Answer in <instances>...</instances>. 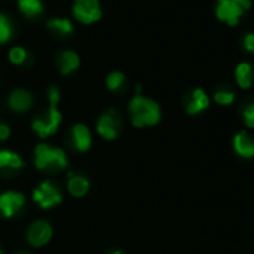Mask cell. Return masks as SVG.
Returning <instances> with one entry per match:
<instances>
[{"instance_id": "6da1fadb", "label": "cell", "mask_w": 254, "mask_h": 254, "mask_svg": "<svg viewBox=\"0 0 254 254\" xmlns=\"http://www.w3.org/2000/svg\"><path fill=\"white\" fill-rule=\"evenodd\" d=\"M132 114V123L136 127H145L157 124L160 120V108L159 105L147 97L136 96L129 105Z\"/></svg>"}, {"instance_id": "7a4b0ae2", "label": "cell", "mask_w": 254, "mask_h": 254, "mask_svg": "<svg viewBox=\"0 0 254 254\" xmlns=\"http://www.w3.org/2000/svg\"><path fill=\"white\" fill-rule=\"evenodd\" d=\"M35 156H36V166L39 169L51 168L53 171H57V169L67 166V157L64 151L59 148H50L45 144H41L36 147Z\"/></svg>"}, {"instance_id": "3957f363", "label": "cell", "mask_w": 254, "mask_h": 254, "mask_svg": "<svg viewBox=\"0 0 254 254\" xmlns=\"http://www.w3.org/2000/svg\"><path fill=\"white\" fill-rule=\"evenodd\" d=\"M62 121V114L56 106H50L48 112L44 117H39L33 121L32 127L33 130L41 136V138H47L51 136L57 132L59 124Z\"/></svg>"}, {"instance_id": "277c9868", "label": "cell", "mask_w": 254, "mask_h": 254, "mask_svg": "<svg viewBox=\"0 0 254 254\" xmlns=\"http://www.w3.org/2000/svg\"><path fill=\"white\" fill-rule=\"evenodd\" d=\"M73 17L84 24H91L99 21L102 17L99 0H75Z\"/></svg>"}, {"instance_id": "5b68a950", "label": "cell", "mask_w": 254, "mask_h": 254, "mask_svg": "<svg viewBox=\"0 0 254 254\" xmlns=\"http://www.w3.org/2000/svg\"><path fill=\"white\" fill-rule=\"evenodd\" d=\"M33 199L42 208H53V206H56V205H59L62 202V194H60L59 189L53 183L44 181L39 186V189H36L33 191Z\"/></svg>"}, {"instance_id": "8992f818", "label": "cell", "mask_w": 254, "mask_h": 254, "mask_svg": "<svg viewBox=\"0 0 254 254\" xmlns=\"http://www.w3.org/2000/svg\"><path fill=\"white\" fill-rule=\"evenodd\" d=\"M121 126L120 117L115 109H109L108 112L102 114L97 121V132L105 139H114L118 133Z\"/></svg>"}, {"instance_id": "52a82bcc", "label": "cell", "mask_w": 254, "mask_h": 254, "mask_svg": "<svg viewBox=\"0 0 254 254\" xmlns=\"http://www.w3.org/2000/svg\"><path fill=\"white\" fill-rule=\"evenodd\" d=\"M244 9L238 5L235 0H218V6L215 9L217 18L226 21L229 26H236L239 17L242 15Z\"/></svg>"}, {"instance_id": "ba28073f", "label": "cell", "mask_w": 254, "mask_h": 254, "mask_svg": "<svg viewBox=\"0 0 254 254\" xmlns=\"http://www.w3.org/2000/svg\"><path fill=\"white\" fill-rule=\"evenodd\" d=\"M53 235L51 226L47 221H36L29 227L27 232V239L30 242V245L33 247H41L44 244H47L50 241Z\"/></svg>"}, {"instance_id": "9c48e42d", "label": "cell", "mask_w": 254, "mask_h": 254, "mask_svg": "<svg viewBox=\"0 0 254 254\" xmlns=\"http://www.w3.org/2000/svg\"><path fill=\"white\" fill-rule=\"evenodd\" d=\"M24 200L26 199L21 193L8 191L0 196V209H2L5 217H12L23 208Z\"/></svg>"}, {"instance_id": "30bf717a", "label": "cell", "mask_w": 254, "mask_h": 254, "mask_svg": "<svg viewBox=\"0 0 254 254\" xmlns=\"http://www.w3.org/2000/svg\"><path fill=\"white\" fill-rule=\"evenodd\" d=\"M233 147L241 157H245V159L254 157V142L245 132H239L233 138Z\"/></svg>"}, {"instance_id": "8fae6325", "label": "cell", "mask_w": 254, "mask_h": 254, "mask_svg": "<svg viewBox=\"0 0 254 254\" xmlns=\"http://www.w3.org/2000/svg\"><path fill=\"white\" fill-rule=\"evenodd\" d=\"M32 105H33V97L26 90H15L9 96V106L12 109H15V111H18V112L30 109Z\"/></svg>"}, {"instance_id": "7c38bea8", "label": "cell", "mask_w": 254, "mask_h": 254, "mask_svg": "<svg viewBox=\"0 0 254 254\" xmlns=\"http://www.w3.org/2000/svg\"><path fill=\"white\" fill-rule=\"evenodd\" d=\"M208 106H209V99H208L206 93L200 88H196L191 94L189 105H187V112L197 114V112H202L203 109H206Z\"/></svg>"}, {"instance_id": "4fadbf2b", "label": "cell", "mask_w": 254, "mask_h": 254, "mask_svg": "<svg viewBox=\"0 0 254 254\" xmlns=\"http://www.w3.org/2000/svg\"><path fill=\"white\" fill-rule=\"evenodd\" d=\"M73 139H75V145L79 151H87L91 145L90 130L84 124H76L73 127Z\"/></svg>"}, {"instance_id": "5bb4252c", "label": "cell", "mask_w": 254, "mask_h": 254, "mask_svg": "<svg viewBox=\"0 0 254 254\" xmlns=\"http://www.w3.org/2000/svg\"><path fill=\"white\" fill-rule=\"evenodd\" d=\"M67 189H69V193L75 197H82L88 193V189H90V183L87 178L84 177H79V175H70V180H69V184H67Z\"/></svg>"}, {"instance_id": "9a60e30c", "label": "cell", "mask_w": 254, "mask_h": 254, "mask_svg": "<svg viewBox=\"0 0 254 254\" xmlns=\"http://www.w3.org/2000/svg\"><path fill=\"white\" fill-rule=\"evenodd\" d=\"M79 66V57L73 51H64L60 54V72L63 75H69Z\"/></svg>"}, {"instance_id": "2e32d148", "label": "cell", "mask_w": 254, "mask_h": 254, "mask_svg": "<svg viewBox=\"0 0 254 254\" xmlns=\"http://www.w3.org/2000/svg\"><path fill=\"white\" fill-rule=\"evenodd\" d=\"M235 76L238 81V85L241 88H250L253 84V69L248 63H239L236 70H235Z\"/></svg>"}, {"instance_id": "e0dca14e", "label": "cell", "mask_w": 254, "mask_h": 254, "mask_svg": "<svg viewBox=\"0 0 254 254\" xmlns=\"http://www.w3.org/2000/svg\"><path fill=\"white\" fill-rule=\"evenodd\" d=\"M18 6H20V11L29 18L38 17L44 11L41 0H18Z\"/></svg>"}, {"instance_id": "ac0fdd59", "label": "cell", "mask_w": 254, "mask_h": 254, "mask_svg": "<svg viewBox=\"0 0 254 254\" xmlns=\"http://www.w3.org/2000/svg\"><path fill=\"white\" fill-rule=\"evenodd\" d=\"M23 160L18 154L11 153V151H0V169L3 168H12V169H20L23 168Z\"/></svg>"}, {"instance_id": "d6986e66", "label": "cell", "mask_w": 254, "mask_h": 254, "mask_svg": "<svg viewBox=\"0 0 254 254\" xmlns=\"http://www.w3.org/2000/svg\"><path fill=\"white\" fill-rule=\"evenodd\" d=\"M47 24L50 29H54L56 32L63 33V35H70L73 32V24L67 18H53Z\"/></svg>"}, {"instance_id": "ffe728a7", "label": "cell", "mask_w": 254, "mask_h": 254, "mask_svg": "<svg viewBox=\"0 0 254 254\" xmlns=\"http://www.w3.org/2000/svg\"><path fill=\"white\" fill-rule=\"evenodd\" d=\"M11 36H12L11 23H9V20L3 14H0V44L8 42L11 39Z\"/></svg>"}, {"instance_id": "44dd1931", "label": "cell", "mask_w": 254, "mask_h": 254, "mask_svg": "<svg viewBox=\"0 0 254 254\" xmlns=\"http://www.w3.org/2000/svg\"><path fill=\"white\" fill-rule=\"evenodd\" d=\"M123 82H124V75L120 72H112L106 78V87L109 90H118L123 85Z\"/></svg>"}, {"instance_id": "7402d4cb", "label": "cell", "mask_w": 254, "mask_h": 254, "mask_svg": "<svg viewBox=\"0 0 254 254\" xmlns=\"http://www.w3.org/2000/svg\"><path fill=\"white\" fill-rule=\"evenodd\" d=\"M26 57H27V53H26V50L21 48V47H14V48L9 51V60H11L12 63H15V64L24 63Z\"/></svg>"}, {"instance_id": "603a6c76", "label": "cell", "mask_w": 254, "mask_h": 254, "mask_svg": "<svg viewBox=\"0 0 254 254\" xmlns=\"http://www.w3.org/2000/svg\"><path fill=\"white\" fill-rule=\"evenodd\" d=\"M214 99L220 105H230L235 100V94L232 91H217L214 94Z\"/></svg>"}, {"instance_id": "cb8c5ba5", "label": "cell", "mask_w": 254, "mask_h": 254, "mask_svg": "<svg viewBox=\"0 0 254 254\" xmlns=\"http://www.w3.org/2000/svg\"><path fill=\"white\" fill-rule=\"evenodd\" d=\"M242 115H244V123L248 127H253V129H254V103H251L250 106H247L244 109Z\"/></svg>"}, {"instance_id": "d4e9b609", "label": "cell", "mask_w": 254, "mask_h": 254, "mask_svg": "<svg viewBox=\"0 0 254 254\" xmlns=\"http://www.w3.org/2000/svg\"><path fill=\"white\" fill-rule=\"evenodd\" d=\"M48 99H50V106H56L57 108V103L60 100V93H59L57 87H51L48 90Z\"/></svg>"}, {"instance_id": "484cf974", "label": "cell", "mask_w": 254, "mask_h": 254, "mask_svg": "<svg viewBox=\"0 0 254 254\" xmlns=\"http://www.w3.org/2000/svg\"><path fill=\"white\" fill-rule=\"evenodd\" d=\"M244 47H245L247 51L254 53V33L245 35V38H244Z\"/></svg>"}, {"instance_id": "4316f807", "label": "cell", "mask_w": 254, "mask_h": 254, "mask_svg": "<svg viewBox=\"0 0 254 254\" xmlns=\"http://www.w3.org/2000/svg\"><path fill=\"white\" fill-rule=\"evenodd\" d=\"M9 135H11V129H9V127L6 124H3V123H0V141L8 139Z\"/></svg>"}, {"instance_id": "83f0119b", "label": "cell", "mask_w": 254, "mask_h": 254, "mask_svg": "<svg viewBox=\"0 0 254 254\" xmlns=\"http://www.w3.org/2000/svg\"><path fill=\"white\" fill-rule=\"evenodd\" d=\"M111 254H123V253H121V251H112Z\"/></svg>"}, {"instance_id": "f1b7e54d", "label": "cell", "mask_w": 254, "mask_h": 254, "mask_svg": "<svg viewBox=\"0 0 254 254\" xmlns=\"http://www.w3.org/2000/svg\"><path fill=\"white\" fill-rule=\"evenodd\" d=\"M18 254H30V253H18Z\"/></svg>"}, {"instance_id": "f546056e", "label": "cell", "mask_w": 254, "mask_h": 254, "mask_svg": "<svg viewBox=\"0 0 254 254\" xmlns=\"http://www.w3.org/2000/svg\"><path fill=\"white\" fill-rule=\"evenodd\" d=\"M0 254H3V253H2V250H0Z\"/></svg>"}]
</instances>
